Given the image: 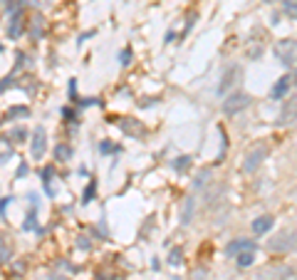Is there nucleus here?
<instances>
[{"label": "nucleus", "instance_id": "obj_1", "mask_svg": "<svg viewBox=\"0 0 297 280\" xmlns=\"http://www.w3.org/2000/svg\"><path fill=\"white\" fill-rule=\"evenodd\" d=\"M248 104H250V97H248V94H243V92L228 94V99L223 102V112L228 114V117H233V114L243 112Z\"/></svg>", "mask_w": 297, "mask_h": 280}, {"label": "nucleus", "instance_id": "obj_2", "mask_svg": "<svg viewBox=\"0 0 297 280\" xmlns=\"http://www.w3.org/2000/svg\"><path fill=\"white\" fill-rule=\"evenodd\" d=\"M268 248L275 250V253H287V250H292V248H295V233H278L273 241L268 243Z\"/></svg>", "mask_w": 297, "mask_h": 280}, {"label": "nucleus", "instance_id": "obj_3", "mask_svg": "<svg viewBox=\"0 0 297 280\" xmlns=\"http://www.w3.org/2000/svg\"><path fill=\"white\" fill-rule=\"evenodd\" d=\"M268 156V149L265 147H258V149H253L248 156H245V161H243V171H248V174H253L255 169L262 164V159Z\"/></svg>", "mask_w": 297, "mask_h": 280}, {"label": "nucleus", "instance_id": "obj_4", "mask_svg": "<svg viewBox=\"0 0 297 280\" xmlns=\"http://www.w3.org/2000/svg\"><path fill=\"white\" fill-rule=\"evenodd\" d=\"M45 144H47V139H45V129H42V127H37V129L33 131V139H30L33 159H42V154H45Z\"/></svg>", "mask_w": 297, "mask_h": 280}, {"label": "nucleus", "instance_id": "obj_5", "mask_svg": "<svg viewBox=\"0 0 297 280\" xmlns=\"http://www.w3.org/2000/svg\"><path fill=\"white\" fill-rule=\"evenodd\" d=\"M275 52H278L280 62H285L287 67H292V62H295V42H292V40L280 42L278 47H275Z\"/></svg>", "mask_w": 297, "mask_h": 280}, {"label": "nucleus", "instance_id": "obj_6", "mask_svg": "<svg viewBox=\"0 0 297 280\" xmlns=\"http://www.w3.org/2000/svg\"><path fill=\"white\" fill-rule=\"evenodd\" d=\"M238 77H241V67H230V70L223 75V82H221V87H218V92L225 94L235 82H238Z\"/></svg>", "mask_w": 297, "mask_h": 280}, {"label": "nucleus", "instance_id": "obj_7", "mask_svg": "<svg viewBox=\"0 0 297 280\" xmlns=\"http://www.w3.org/2000/svg\"><path fill=\"white\" fill-rule=\"evenodd\" d=\"M290 87H292V77H280L278 82H275V87H273V99H282V97H285V94L290 92Z\"/></svg>", "mask_w": 297, "mask_h": 280}, {"label": "nucleus", "instance_id": "obj_8", "mask_svg": "<svg viewBox=\"0 0 297 280\" xmlns=\"http://www.w3.org/2000/svg\"><path fill=\"white\" fill-rule=\"evenodd\" d=\"M273 223H275V218H273V216H260V218L253 221V233L262 236V233H268V231L273 228Z\"/></svg>", "mask_w": 297, "mask_h": 280}, {"label": "nucleus", "instance_id": "obj_9", "mask_svg": "<svg viewBox=\"0 0 297 280\" xmlns=\"http://www.w3.org/2000/svg\"><path fill=\"white\" fill-rule=\"evenodd\" d=\"M20 33H22V13H20V10H13V20H10V25H8V35H10V38H20Z\"/></svg>", "mask_w": 297, "mask_h": 280}, {"label": "nucleus", "instance_id": "obj_10", "mask_svg": "<svg viewBox=\"0 0 297 280\" xmlns=\"http://www.w3.org/2000/svg\"><path fill=\"white\" fill-rule=\"evenodd\" d=\"M243 250H255V243L253 241H233L228 245V256H238Z\"/></svg>", "mask_w": 297, "mask_h": 280}, {"label": "nucleus", "instance_id": "obj_11", "mask_svg": "<svg viewBox=\"0 0 297 280\" xmlns=\"http://www.w3.org/2000/svg\"><path fill=\"white\" fill-rule=\"evenodd\" d=\"M10 258H13V248H10V243L0 236V263H8Z\"/></svg>", "mask_w": 297, "mask_h": 280}, {"label": "nucleus", "instance_id": "obj_12", "mask_svg": "<svg viewBox=\"0 0 297 280\" xmlns=\"http://www.w3.org/2000/svg\"><path fill=\"white\" fill-rule=\"evenodd\" d=\"M253 261H255V250H243V253H238V265L241 268L253 265Z\"/></svg>", "mask_w": 297, "mask_h": 280}, {"label": "nucleus", "instance_id": "obj_13", "mask_svg": "<svg viewBox=\"0 0 297 280\" xmlns=\"http://www.w3.org/2000/svg\"><path fill=\"white\" fill-rule=\"evenodd\" d=\"M70 156H72V149L67 147V144H60L55 149V159L57 161H70Z\"/></svg>", "mask_w": 297, "mask_h": 280}, {"label": "nucleus", "instance_id": "obj_14", "mask_svg": "<svg viewBox=\"0 0 297 280\" xmlns=\"http://www.w3.org/2000/svg\"><path fill=\"white\" fill-rule=\"evenodd\" d=\"M27 114H30L27 107H13V109L8 112V119H13V117H27Z\"/></svg>", "mask_w": 297, "mask_h": 280}, {"label": "nucleus", "instance_id": "obj_15", "mask_svg": "<svg viewBox=\"0 0 297 280\" xmlns=\"http://www.w3.org/2000/svg\"><path fill=\"white\" fill-rule=\"evenodd\" d=\"M285 13H287L290 20L295 18V0H285Z\"/></svg>", "mask_w": 297, "mask_h": 280}, {"label": "nucleus", "instance_id": "obj_16", "mask_svg": "<svg viewBox=\"0 0 297 280\" xmlns=\"http://www.w3.org/2000/svg\"><path fill=\"white\" fill-rule=\"evenodd\" d=\"M191 216H193V201L188 199V204H186V211H184V223L191 221Z\"/></svg>", "mask_w": 297, "mask_h": 280}, {"label": "nucleus", "instance_id": "obj_17", "mask_svg": "<svg viewBox=\"0 0 297 280\" xmlns=\"http://www.w3.org/2000/svg\"><path fill=\"white\" fill-rule=\"evenodd\" d=\"M94 188H97V184H90V186H87V191H84V204H90V201H92L94 199Z\"/></svg>", "mask_w": 297, "mask_h": 280}, {"label": "nucleus", "instance_id": "obj_18", "mask_svg": "<svg viewBox=\"0 0 297 280\" xmlns=\"http://www.w3.org/2000/svg\"><path fill=\"white\" fill-rule=\"evenodd\" d=\"M188 164H191V156H179V161H176L173 166H176V169H179V171H181V169H186V166H188Z\"/></svg>", "mask_w": 297, "mask_h": 280}, {"label": "nucleus", "instance_id": "obj_19", "mask_svg": "<svg viewBox=\"0 0 297 280\" xmlns=\"http://www.w3.org/2000/svg\"><path fill=\"white\" fill-rule=\"evenodd\" d=\"M168 261L173 263V265H179V263H181V250H179V248H173V250H171V256H168Z\"/></svg>", "mask_w": 297, "mask_h": 280}, {"label": "nucleus", "instance_id": "obj_20", "mask_svg": "<svg viewBox=\"0 0 297 280\" xmlns=\"http://www.w3.org/2000/svg\"><path fill=\"white\" fill-rule=\"evenodd\" d=\"M119 62H122V65H129L131 62V50H124V52L119 55Z\"/></svg>", "mask_w": 297, "mask_h": 280}, {"label": "nucleus", "instance_id": "obj_21", "mask_svg": "<svg viewBox=\"0 0 297 280\" xmlns=\"http://www.w3.org/2000/svg\"><path fill=\"white\" fill-rule=\"evenodd\" d=\"M40 33H42V20L35 18V30H33V35H35V38H40Z\"/></svg>", "mask_w": 297, "mask_h": 280}, {"label": "nucleus", "instance_id": "obj_22", "mask_svg": "<svg viewBox=\"0 0 297 280\" xmlns=\"http://www.w3.org/2000/svg\"><path fill=\"white\" fill-rule=\"evenodd\" d=\"M15 136H18V142H22V136H25V131H22V129H15Z\"/></svg>", "mask_w": 297, "mask_h": 280}, {"label": "nucleus", "instance_id": "obj_23", "mask_svg": "<svg viewBox=\"0 0 297 280\" xmlns=\"http://www.w3.org/2000/svg\"><path fill=\"white\" fill-rule=\"evenodd\" d=\"M265 3H275V0H265Z\"/></svg>", "mask_w": 297, "mask_h": 280}]
</instances>
